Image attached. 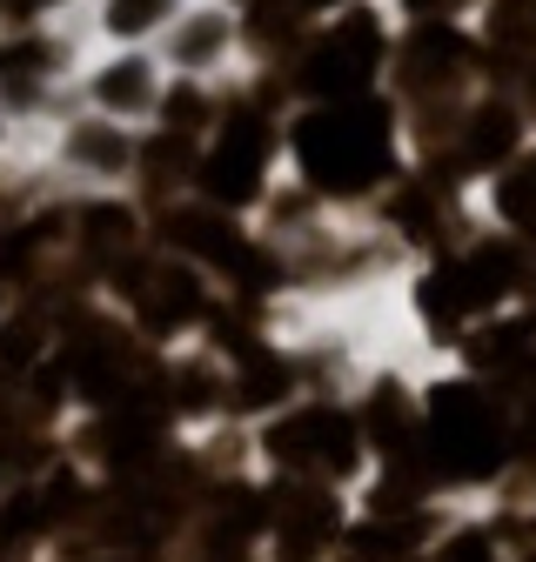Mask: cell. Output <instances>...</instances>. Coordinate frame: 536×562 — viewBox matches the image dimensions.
I'll use <instances>...</instances> for the list:
<instances>
[{"mask_svg": "<svg viewBox=\"0 0 536 562\" xmlns=\"http://www.w3.org/2000/svg\"><path fill=\"white\" fill-rule=\"evenodd\" d=\"M222 101H228V88H209V81H175V75H168V94H161L155 127L188 134V140H209V127L222 121Z\"/></svg>", "mask_w": 536, "mask_h": 562, "instance_id": "5bb4252c", "label": "cell"}, {"mask_svg": "<svg viewBox=\"0 0 536 562\" xmlns=\"http://www.w3.org/2000/svg\"><path fill=\"white\" fill-rule=\"evenodd\" d=\"M27 148H34V140H27V127H21L8 108H0V168H8L14 155H27Z\"/></svg>", "mask_w": 536, "mask_h": 562, "instance_id": "e0dca14e", "label": "cell"}, {"mask_svg": "<svg viewBox=\"0 0 536 562\" xmlns=\"http://www.w3.org/2000/svg\"><path fill=\"white\" fill-rule=\"evenodd\" d=\"M423 562H516V549H510L503 522H496L483 503H469V509H456V522L429 542Z\"/></svg>", "mask_w": 536, "mask_h": 562, "instance_id": "4fadbf2b", "label": "cell"}, {"mask_svg": "<svg viewBox=\"0 0 536 562\" xmlns=\"http://www.w3.org/2000/svg\"><path fill=\"white\" fill-rule=\"evenodd\" d=\"M101 295L134 322V335L148 348H161V356L181 348V341H201V328H209L215 308L228 302L215 274H201L194 261H181L168 248H148L142 261H127Z\"/></svg>", "mask_w": 536, "mask_h": 562, "instance_id": "5b68a950", "label": "cell"}, {"mask_svg": "<svg viewBox=\"0 0 536 562\" xmlns=\"http://www.w3.org/2000/svg\"><path fill=\"white\" fill-rule=\"evenodd\" d=\"M222 8H248V0H222Z\"/></svg>", "mask_w": 536, "mask_h": 562, "instance_id": "ac0fdd59", "label": "cell"}, {"mask_svg": "<svg viewBox=\"0 0 536 562\" xmlns=\"http://www.w3.org/2000/svg\"><path fill=\"white\" fill-rule=\"evenodd\" d=\"M34 155L47 161V175L67 194H108V188H134V168H142V127L108 121L94 108H60L41 134Z\"/></svg>", "mask_w": 536, "mask_h": 562, "instance_id": "8992f818", "label": "cell"}, {"mask_svg": "<svg viewBox=\"0 0 536 562\" xmlns=\"http://www.w3.org/2000/svg\"><path fill=\"white\" fill-rule=\"evenodd\" d=\"M188 0H88L81 34L88 47H155L175 21H181Z\"/></svg>", "mask_w": 536, "mask_h": 562, "instance_id": "8fae6325", "label": "cell"}, {"mask_svg": "<svg viewBox=\"0 0 536 562\" xmlns=\"http://www.w3.org/2000/svg\"><path fill=\"white\" fill-rule=\"evenodd\" d=\"M389 60H395V14L382 0H356V8L322 14L276 75L289 101H356L389 88Z\"/></svg>", "mask_w": 536, "mask_h": 562, "instance_id": "277c9868", "label": "cell"}, {"mask_svg": "<svg viewBox=\"0 0 536 562\" xmlns=\"http://www.w3.org/2000/svg\"><path fill=\"white\" fill-rule=\"evenodd\" d=\"M0 315H8V289H0Z\"/></svg>", "mask_w": 536, "mask_h": 562, "instance_id": "d6986e66", "label": "cell"}, {"mask_svg": "<svg viewBox=\"0 0 536 562\" xmlns=\"http://www.w3.org/2000/svg\"><path fill=\"white\" fill-rule=\"evenodd\" d=\"M477 88H490V54L477 27H395L389 94L395 108H456Z\"/></svg>", "mask_w": 536, "mask_h": 562, "instance_id": "52a82bcc", "label": "cell"}, {"mask_svg": "<svg viewBox=\"0 0 536 562\" xmlns=\"http://www.w3.org/2000/svg\"><path fill=\"white\" fill-rule=\"evenodd\" d=\"M282 168L335 215H369L410 175V134H402L395 94L382 88L356 101H295L282 114Z\"/></svg>", "mask_w": 536, "mask_h": 562, "instance_id": "6da1fadb", "label": "cell"}, {"mask_svg": "<svg viewBox=\"0 0 536 562\" xmlns=\"http://www.w3.org/2000/svg\"><path fill=\"white\" fill-rule=\"evenodd\" d=\"M161 67L175 81H209L228 88L248 75V41H242V8H222V0H188L181 21L155 41Z\"/></svg>", "mask_w": 536, "mask_h": 562, "instance_id": "9c48e42d", "label": "cell"}, {"mask_svg": "<svg viewBox=\"0 0 536 562\" xmlns=\"http://www.w3.org/2000/svg\"><path fill=\"white\" fill-rule=\"evenodd\" d=\"M536 140V114L510 94V88H477L462 101L456 127H449V148L436 155V168H449L462 188H483L503 161H516Z\"/></svg>", "mask_w": 536, "mask_h": 562, "instance_id": "ba28073f", "label": "cell"}, {"mask_svg": "<svg viewBox=\"0 0 536 562\" xmlns=\"http://www.w3.org/2000/svg\"><path fill=\"white\" fill-rule=\"evenodd\" d=\"M161 94H168V67L155 47H88L75 75V101L127 127H155Z\"/></svg>", "mask_w": 536, "mask_h": 562, "instance_id": "30bf717a", "label": "cell"}, {"mask_svg": "<svg viewBox=\"0 0 536 562\" xmlns=\"http://www.w3.org/2000/svg\"><path fill=\"white\" fill-rule=\"evenodd\" d=\"M395 27H477L483 0H382Z\"/></svg>", "mask_w": 536, "mask_h": 562, "instance_id": "9a60e30c", "label": "cell"}, {"mask_svg": "<svg viewBox=\"0 0 536 562\" xmlns=\"http://www.w3.org/2000/svg\"><path fill=\"white\" fill-rule=\"evenodd\" d=\"M88 0H0V34H34V27H67L81 21Z\"/></svg>", "mask_w": 536, "mask_h": 562, "instance_id": "2e32d148", "label": "cell"}, {"mask_svg": "<svg viewBox=\"0 0 536 562\" xmlns=\"http://www.w3.org/2000/svg\"><path fill=\"white\" fill-rule=\"evenodd\" d=\"M423 462L456 503H490L516 475V415L510 402L456 362L423 369Z\"/></svg>", "mask_w": 536, "mask_h": 562, "instance_id": "7a4b0ae2", "label": "cell"}, {"mask_svg": "<svg viewBox=\"0 0 536 562\" xmlns=\"http://www.w3.org/2000/svg\"><path fill=\"white\" fill-rule=\"evenodd\" d=\"M255 469L276 482H328V488H362L376 469L362 415L349 395H302L282 415L255 422Z\"/></svg>", "mask_w": 536, "mask_h": 562, "instance_id": "3957f363", "label": "cell"}, {"mask_svg": "<svg viewBox=\"0 0 536 562\" xmlns=\"http://www.w3.org/2000/svg\"><path fill=\"white\" fill-rule=\"evenodd\" d=\"M477 215H483L490 228L516 235L523 248H536V140L477 188Z\"/></svg>", "mask_w": 536, "mask_h": 562, "instance_id": "7c38bea8", "label": "cell"}]
</instances>
